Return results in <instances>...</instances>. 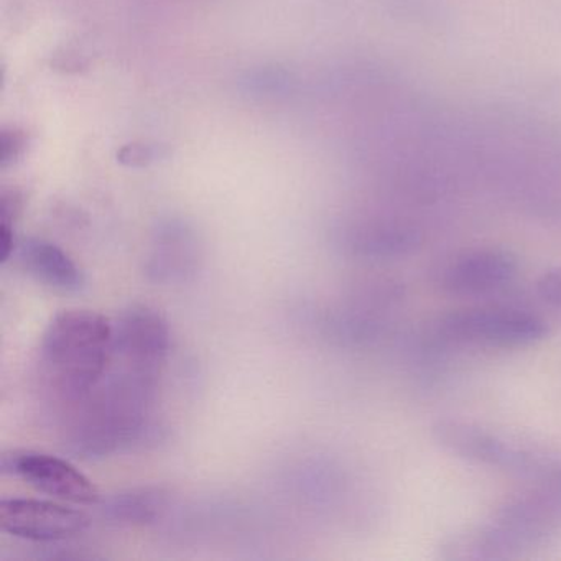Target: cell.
Instances as JSON below:
<instances>
[{
  "instance_id": "6da1fadb",
  "label": "cell",
  "mask_w": 561,
  "mask_h": 561,
  "mask_svg": "<svg viewBox=\"0 0 561 561\" xmlns=\"http://www.w3.org/2000/svg\"><path fill=\"white\" fill-rule=\"evenodd\" d=\"M162 377L111 360L103 379L61 410V442L81 459H103L144 442L152 432Z\"/></svg>"
},
{
  "instance_id": "7a4b0ae2",
  "label": "cell",
  "mask_w": 561,
  "mask_h": 561,
  "mask_svg": "<svg viewBox=\"0 0 561 561\" xmlns=\"http://www.w3.org/2000/svg\"><path fill=\"white\" fill-rule=\"evenodd\" d=\"M114 323L93 310H64L51 318L38 347V379L58 413L83 399L113 359Z\"/></svg>"
},
{
  "instance_id": "3957f363",
  "label": "cell",
  "mask_w": 561,
  "mask_h": 561,
  "mask_svg": "<svg viewBox=\"0 0 561 561\" xmlns=\"http://www.w3.org/2000/svg\"><path fill=\"white\" fill-rule=\"evenodd\" d=\"M433 435L459 458L504 469L543 488L561 489V459L515 448L494 433L461 420H439Z\"/></svg>"
},
{
  "instance_id": "277c9868",
  "label": "cell",
  "mask_w": 561,
  "mask_h": 561,
  "mask_svg": "<svg viewBox=\"0 0 561 561\" xmlns=\"http://www.w3.org/2000/svg\"><path fill=\"white\" fill-rule=\"evenodd\" d=\"M438 333L462 346L522 350L543 341L548 327L540 317L520 308L479 307L445 314Z\"/></svg>"
},
{
  "instance_id": "5b68a950",
  "label": "cell",
  "mask_w": 561,
  "mask_h": 561,
  "mask_svg": "<svg viewBox=\"0 0 561 561\" xmlns=\"http://www.w3.org/2000/svg\"><path fill=\"white\" fill-rule=\"evenodd\" d=\"M172 346L169 321L149 305L127 307L114 323V363L162 377Z\"/></svg>"
},
{
  "instance_id": "8992f818",
  "label": "cell",
  "mask_w": 561,
  "mask_h": 561,
  "mask_svg": "<svg viewBox=\"0 0 561 561\" xmlns=\"http://www.w3.org/2000/svg\"><path fill=\"white\" fill-rule=\"evenodd\" d=\"M2 471L21 478L35 491L78 505L100 504L96 485L67 459L32 449H15L2 456Z\"/></svg>"
},
{
  "instance_id": "52a82bcc",
  "label": "cell",
  "mask_w": 561,
  "mask_h": 561,
  "mask_svg": "<svg viewBox=\"0 0 561 561\" xmlns=\"http://www.w3.org/2000/svg\"><path fill=\"white\" fill-rule=\"evenodd\" d=\"M518 272V261L501 245H476L456 252L445 262L438 284L455 297H484L507 287Z\"/></svg>"
},
{
  "instance_id": "ba28073f",
  "label": "cell",
  "mask_w": 561,
  "mask_h": 561,
  "mask_svg": "<svg viewBox=\"0 0 561 561\" xmlns=\"http://www.w3.org/2000/svg\"><path fill=\"white\" fill-rule=\"evenodd\" d=\"M0 527L12 537L31 541H61L90 527L83 511L41 499H4L0 502Z\"/></svg>"
},
{
  "instance_id": "9c48e42d",
  "label": "cell",
  "mask_w": 561,
  "mask_h": 561,
  "mask_svg": "<svg viewBox=\"0 0 561 561\" xmlns=\"http://www.w3.org/2000/svg\"><path fill=\"white\" fill-rule=\"evenodd\" d=\"M494 524L524 551L561 531V491L543 488L518 494L502 505Z\"/></svg>"
},
{
  "instance_id": "30bf717a",
  "label": "cell",
  "mask_w": 561,
  "mask_h": 561,
  "mask_svg": "<svg viewBox=\"0 0 561 561\" xmlns=\"http://www.w3.org/2000/svg\"><path fill=\"white\" fill-rule=\"evenodd\" d=\"M202 257V244L195 231L185 222H167L150 241L144 274L152 284H183L198 272Z\"/></svg>"
},
{
  "instance_id": "8fae6325",
  "label": "cell",
  "mask_w": 561,
  "mask_h": 561,
  "mask_svg": "<svg viewBox=\"0 0 561 561\" xmlns=\"http://www.w3.org/2000/svg\"><path fill=\"white\" fill-rule=\"evenodd\" d=\"M19 264L35 282L61 294H78L87 287V275L65 249L47 239L19 242Z\"/></svg>"
},
{
  "instance_id": "7c38bea8",
  "label": "cell",
  "mask_w": 561,
  "mask_h": 561,
  "mask_svg": "<svg viewBox=\"0 0 561 561\" xmlns=\"http://www.w3.org/2000/svg\"><path fill=\"white\" fill-rule=\"evenodd\" d=\"M101 515L119 527H149L162 520L172 504V494L159 485H142L116 492L100 501Z\"/></svg>"
},
{
  "instance_id": "4fadbf2b",
  "label": "cell",
  "mask_w": 561,
  "mask_h": 561,
  "mask_svg": "<svg viewBox=\"0 0 561 561\" xmlns=\"http://www.w3.org/2000/svg\"><path fill=\"white\" fill-rule=\"evenodd\" d=\"M422 242L416 229L403 225H376L359 232L354 248L367 257L392 259L412 254Z\"/></svg>"
},
{
  "instance_id": "5bb4252c",
  "label": "cell",
  "mask_w": 561,
  "mask_h": 561,
  "mask_svg": "<svg viewBox=\"0 0 561 561\" xmlns=\"http://www.w3.org/2000/svg\"><path fill=\"white\" fill-rule=\"evenodd\" d=\"M538 294L547 304L561 308V265L541 275L538 280Z\"/></svg>"
}]
</instances>
